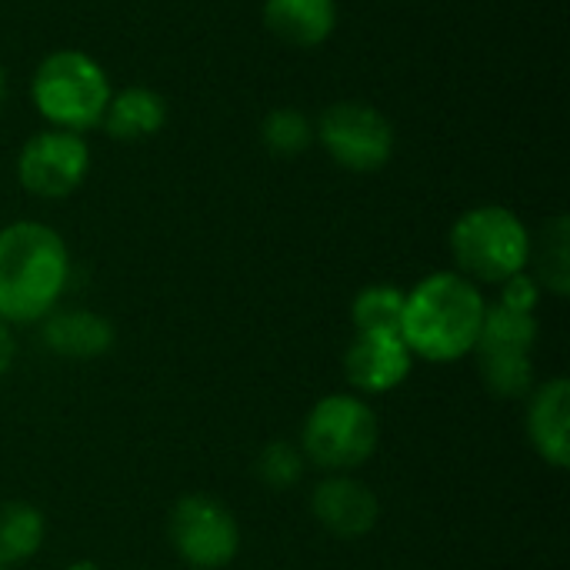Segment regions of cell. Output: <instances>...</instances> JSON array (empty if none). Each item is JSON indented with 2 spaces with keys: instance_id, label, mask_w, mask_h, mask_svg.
Returning <instances> with one entry per match:
<instances>
[{
  "instance_id": "obj_1",
  "label": "cell",
  "mask_w": 570,
  "mask_h": 570,
  "mask_svg": "<svg viewBox=\"0 0 570 570\" xmlns=\"http://www.w3.org/2000/svg\"><path fill=\"white\" fill-rule=\"evenodd\" d=\"M488 301L474 281L458 271H438L404 294L401 341L411 357L454 364L474 354Z\"/></svg>"
},
{
  "instance_id": "obj_2",
  "label": "cell",
  "mask_w": 570,
  "mask_h": 570,
  "mask_svg": "<svg viewBox=\"0 0 570 570\" xmlns=\"http://www.w3.org/2000/svg\"><path fill=\"white\" fill-rule=\"evenodd\" d=\"M70 277L63 237L37 220H17L0 230V317L33 324L53 314Z\"/></svg>"
},
{
  "instance_id": "obj_3",
  "label": "cell",
  "mask_w": 570,
  "mask_h": 570,
  "mask_svg": "<svg viewBox=\"0 0 570 570\" xmlns=\"http://www.w3.org/2000/svg\"><path fill=\"white\" fill-rule=\"evenodd\" d=\"M107 70L83 50L63 47L47 53L30 77V104L47 120V127L87 134L100 127L110 104Z\"/></svg>"
},
{
  "instance_id": "obj_4",
  "label": "cell",
  "mask_w": 570,
  "mask_h": 570,
  "mask_svg": "<svg viewBox=\"0 0 570 570\" xmlns=\"http://www.w3.org/2000/svg\"><path fill=\"white\" fill-rule=\"evenodd\" d=\"M448 244L458 274L474 284H504L528 271L531 257V230L511 207L501 204H481L461 214Z\"/></svg>"
},
{
  "instance_id": "obj_5",
  "label": "cell",
  "mask_w": 570,
  "mask_h": 570,
  "mask_svg": "<svg viewBox=\"0 0 570 570\" xmlns=\"http://www.w3.org/2000/svg\"><path fill=\"white\" fill-rule=\"evenodd\" d=\"M377 414L354 394L321 397L301 434V454L327 474H351L377 451Z\"/></svg>"
},
{
  "instance_id": "obj_6",
  "label": "cell",
  "mask_w": 570,
  "mask_h": 570,
  "mask_svg": "<svg viewBox=\"0 0 570 570\" xmlns=\"http://www.w3.org/2000/svg\"><path fill=\"white\" fill-rule=\"evenodd\" d=\"M538 344V317L528 311H514L508 304H488L481 337H478V367L484 387L498 397H528L534 391V361L531 351Z\"/></svg>"
},
{
  "instance_id": "obj_7",
  "label": "cell",
  "mask_w": 570,
  "mask_h": 570,
  "mask_svg": "<svg viewBox=\"0 0 570 570\" xmlns=\"http://www.w3.org/2000/svg\"><path fill=\"white\" fill-rule=\"evenodd\" d=\"M314 140L327 157L354 174H374L394 157V124L364 100H337L314 124Z\"/></svg>"
},
{
  "instance_id": "obj_8",
  "label": "cell",
  "mask_w": 570,
  "mask_h": 570,
  "mask_svg": "<svg viewBox=\"0 0 570 570\" xmlns=\"http://www.w3.org/2000/svg\"><path fill=\"white\" fill-rule=\"evenodd\" d=\"M170 548L194 570L227 568L240 551V528L227 504L210 494H187L167 518Z\"/></svg>"
},
{
  "instance_id": "obj_9",
  "label": "cell",
  "mask_w": 570,
  "mask_h": 570,
  "mask_svg": "<svg viewBox=\"0 0 570 570\" xmlns=\"http://www.w3.org/2000/svg\"><path fill=\"white\" fill-rule=\"evenodd\" d=\"M90 174V147L83 134L70 130H37L17 154V180L27 194L40 200L70 197Z\"/></svg>"
},
{
  "instance_id": "obj_10",
  "label": "cell",
  "mask_w": 570,
  "mask_h": 570,
  "mask_svg": "<svg viewBox=\"0 0 570 570\" xmlns=\"http://www.w3.org/2000/svg\"><path fill=\"white\" fill-rule=\"evenodd\" d=\"M311 511L317 524L341 541H357L371 534L381 518L377 494L351 474L324 478L311 494Z\"/></svg>"
},
{
  "instance_id": "obj_11",
  "label": "cell",
  "mask_w": 570,
  "mask_h": 570,
  "mask_svg": "<svg viewBox=\"0 0 570 570\" xmlns=\"http://www.w3.org/2000/svg\"><path fill=\"white\" fill-rule=\"evenodd\" d=\"M411 351L401 334H354L344 351V374L364 394H387L411 374Z\"/></svg>"
},
{
  "instance_id": "obj_12",
  "label": "cell",
  "mask_w": 570,
  "mask_h": 570,
  "mask_svg": "<svg viewBox=\"0 0 570 570\" xmlns=\"http://www.w3.org/2000/svg\"><path fill=\"white\" fill-rule=\"evenodd\" d=\"M528 438L538 458L558 471L570 464V381L551 377L541 384L528 407Z\"/></svg>"
},
{
  "instance_id": "obj_13",
  "label": "cell",
  "mask_w": 570,
  "mask_h": 570,
  "mask_svg": "<svg viewBox=\"0 0 570 570\" xmlns=\"http://www.w3.org/2000/svg\"><path fill=\"white\" fill-rule=\"evenodd\" d=\"M261 17L281 43L314 50L337 27V0H264Z\"/></svg>"
},
{
  "instance_id": "obj_14",
  "label": "cell",
  "mask_w": 570,
  "mask_h": 570,
  "mask_svg": "<svg viewBox=\"0 0 570 570\" xmlns=\"http://www.w3.org/2000/svg\"><path fill=\"white\" fill-rule=\"evenodd\" d=\"M167 124V100L164 94H157L154 87H124L117 94H110V104L104 110L100 127L114 137V140H144V137H157Z\"/></svg>"
},
{
  "instance_id": "obj_15",
  "label": "cell",
  "mask_w": 570,
  "mask_h": 570,
  "mask_svg": "<svg viewBox=\"0 0 570 570\" xmlns=\"http://www.w3.org/2000/svg\"><path fill=\"white\" fill-rule=\"evenodd\" d=\"M43 344L60 357L94 361L110 351L114 327L107 317H100L94 311H57V314H47Z\"/></svg>"
},
{
  "instance_id": "obj_16",
  "label": "cell",
  "mask_w": 570,
  "mask_h": 570,
  "mask_svg": "<svg viewBox=\"0 0 570 570\" xmlns=\"http://www.w3.org/2000/svg\"><path fill=\"white\" fill-rule=\"evenodd\" d=\"M528 267H534V281L541 291L554 294V297H568L570 294V220L568 214L551 217L538 240L531 237V257Z\"/></svg>"
},
{
  "instance_id": "obj_17",
  "label": "cell",
  "mask_w": 570,
  "mask_h": 570,
  "mask_svg": "<svg viewBox=\"0 0 570 570\" xmlns=\"http://www.w3.org/2000/svg\"><path fill=\"white\" fill-rule=\"evenodd\" d=\"M43 544V514L23 501L0 504V568L30 561Z\"/></svg>"
},
{
  "instance_id": "obj_18",
  "label": "cell",
  "mask_w": 570,
  "mask_h": 570,
  "mask_svg": "<svg viewBox=\"0 0 570 570\" xmlns=\"http://www.w3.org/2000/svg\"><path fill=\"white\" fill-rule=\"evenodd\" d=\"M404 291L394 284L364 287L351 304V321L357 334H401Z\"/></svg>"
},
{
  "instance_id": "obj_19",
  "label": "cell",
  "mask_w": 570,
  "mask_h": 570,
  "mask_svg": "<svg viewBox=\"0 0 570 570\" xmlns=\"http://www.w3.org/2000/svg\"><path fill=\"white\" fill-rule=\"evenodd\" d=\"M261 144L274 157H297L314 144V120L304 110L277 107L261 124Z\"/></svg>"
},
{
  "instance_id": "obj_20",
  "label": "cell",
  "mask_w": 570,
  "mask_h": 570,
  "mask_svg": "<svg viewBox=\"0 0 570 570\" xmlns=\"http://www.w3.org/2000/svg\"><path fill=\"white\" fill-rule=\"evenodd\" d=\"M261 484H267L271 491H287L304 478V454L287 444V441H271L254 464Z\"/></svg>"
},
{
  "instance_id": "obj_21",
  "label": "cell",
  "mask_w": 570,
  "mask_h": 570,
  "mask_svg": "<svg viewBox=\"0 0 570 570\" xmlns=\"http://www.w3.org/2000/svg\"><path fill=\"white\" fill-rule=\"evenodd\" d=\"M538 297H541V287H538V281H534L528 271H521V274H514L511 281L501 284V304H508V307H514V311L534 314Z\"/></svg>"
},
{
  "instance_id": "obj_22",
  "label": "cell",
  "mask_w": 570,
  "mask_h": 570,
  "mask_svg": "<svg viewBox=\"0 0 570 570\" xmlns=\"http://www.w3.org/2000/svg\"><path fill=\"white\" fill-rule=\"evenodd\" d=\"M13 351H17V344H13V334H10V324L0 317V377L10 371V364H13Z\"/></svg>"
},
{
  "instance_id": "obj_23",
  "label": "cell",
  "mask_w": 570,
  "mask_h": 570,
  "mask_svg": "<svg viewBox=\"0 0 570 570\" xmlns=\"http://www.w3.org/2000/svg\"><path fill=\"white\" fill-rule=\"evenodd\" d=\"M67 570H100V568H97L94 561H73Z\"/></svg>"
},
{
  "instance_id": "obj_24",
  "label": "cell",
  "mask_w": 570,
  "mask_h": 570,
  "mask_svg": "<svg viewBox=\"0 0 570 570\" xmlns=\"http://www.w3.org/2000/svg\"><path fill=\"white\" fill-rule=\"evenodd\" d=\"M3 97H7V73H3V67H0V104H3Z\"/></svg>"
},
{
  "instance_id": "obj_25",
  "label": "cell",
  "mask_w": 570,
  "mask_h": 570,
  "mask_svg": "<svg viewBox=\"0 0 570 570\" xmlns=\"http://www.w3.org/2000/svg\"><path fill=\"white\" fill-rule=\"evenodd\" d=\"M0 570H7V568H0Z\"/></svg>"
}]
</instances>
